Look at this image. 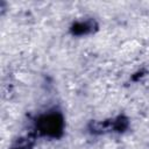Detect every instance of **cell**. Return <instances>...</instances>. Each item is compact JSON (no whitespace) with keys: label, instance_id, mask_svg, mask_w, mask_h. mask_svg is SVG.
Segmentation results:
<instances>
[{"label":"cell","instance_id":"cell-2","mask_svg":"<svg viewBox=\"0 0 149 149\" xmlns=\"http://www.w3.org/2000/svg\"><path fill=\"white\" fill-rule=\"evenodd\" d=\"M95 26L94 21H84V22H76L71 30L74 35H85L93 30V27Z\"/></svg>","mask_w":149,"mask_h":149},{"label":"cell","instance_id":"cell-1","mask_svg":"<svg viewBox=\"0 0 149 149\" xmlns=\"http://www.w3.org/2000/svg\"><path fill=\"white\" fill-rule=\"evenodd\" d=\"M63 116L59 112H49L41 115L36 121V130L49 137H58L63 133Z\"/></svg>","mask_w":149,"mask_h":149},{"label":"cell","instance_id":"cell-3","mask_svg":"<svg viewBox=\"0 0 149 149\" xmlns=\"http://www.w3.org/2000/svg\"><path fill=\"white\" fill-rule=\"evenodd\" d=\"M35 143L34 135H27L24 137L19 139L12 147V149H31Z\"/></svg>","mask_w":149,"mask_h":149}]
</instances>
